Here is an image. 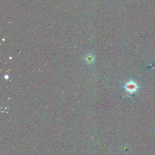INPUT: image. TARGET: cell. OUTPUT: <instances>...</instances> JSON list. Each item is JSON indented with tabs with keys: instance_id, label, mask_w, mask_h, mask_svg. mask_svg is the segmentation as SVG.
Segmentation results:
<instances>
[{
	"instance_id": "6da1fadb",
	"label": "cell",
	"mask_w": 155,
	"mask_h": 155,
	"mask_svg": "<svg viewBox=\"0 0 155 155\" xmlns=\"http://www.w3.org/2000/svg\"><path fill=\"white\" fill-rule=\"evenodd\" d=\"M124 88L125 89L126 91L130 93H133L134 92L136 91L138 86L137 84L135 82L133 81H129L127 84L124 86Z\"/></svg>"
}]
</instances>
